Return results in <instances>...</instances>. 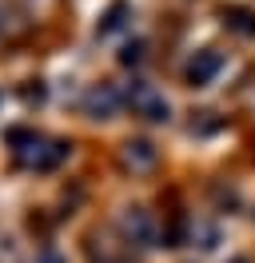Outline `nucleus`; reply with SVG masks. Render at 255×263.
Here are the masks:
<instances>
[{"mask_svg": "<svg viewBox=\"0 0 255 263\" xmlns=\"http://www.w3.org/2000/svg\"><path fill=\"white\" fill-rule=\"evenodd\" d=\"M132 108L143 112L148 120H168V100L159 96L156 88H148V84H136V88H132Z\"/></svg>", "mask_w": 255, "mask_h": 263, "instance_id": "nucleus-1", "label": "nucleus"}, {"mask_svg": "<svg viewBox=\"0 0 255 263\" xmlns=\"http://www.w3.org/2000/svg\"><path fill=\"white\" fill-rule=\"evenodd\" d=\"M220 68H223V56H220V52H211V48H204L188 64V80L195 84V88H199V84H211V76H215Z\"/></svg>", "mask_w": 255, "mask_h": 263, "instance_id": "nucleus-2", "label": "nucleus"}, {"mask_svg": "<svg viewBox=\"0 0 255 263\" xmlns=\"http://www.w3.org/2000/svg\"><path fill=\"white\" fill-rule=\"evenodd\" d=\"M112 104H116V100H112V92H108V88H104L100 96H92V108H100V112H112Z\"/></svg>", "mask_w": 255, "mask_h": 263, "instance_id": "nucleus-3", "label": "nucleus"}]
</instances>
